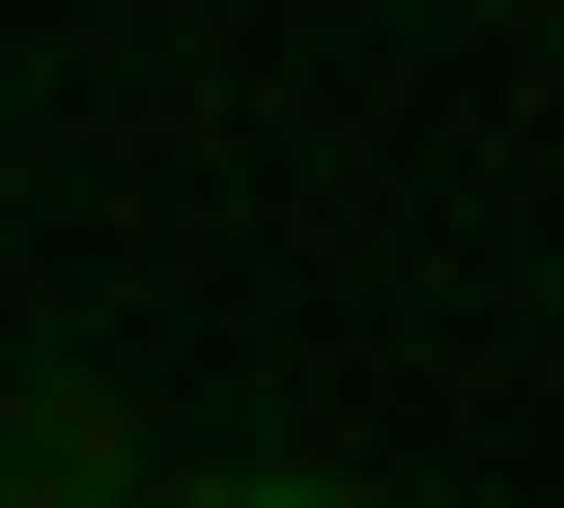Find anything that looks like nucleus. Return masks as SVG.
<instances>
[{
  "label": "nucleus",
  "instance_id": "obj_1",
  "mask_svg": "<svg viewBox=\"0 0 564 508\" xmlns=\"http://www.w3.org/2000/svg\"><path fill=\"white\" fill-rule=\"evenodd\" d=\"M0 508H141V424L113 396H0Z\"/></svg>",
  "mask_w": 564,
  "mask_h": 508
},
{
  "label": "nucleus",
  "instance_id": "obj_2",
  "mask_svg": "<svg viewBox=\"0 0 564 508\" xmlns=\"http://www.w3.org/2000/svg\"><path fill=\"white\" fill-rule=\"evenodd\" d=\"M141 508H367V480H311V452H254V480H141Z\"/></svg>",
  "mask_w": 564,
  "mask_h": 508
}]
</instances>
